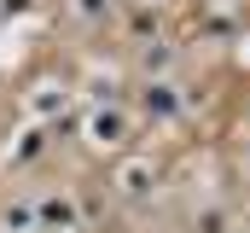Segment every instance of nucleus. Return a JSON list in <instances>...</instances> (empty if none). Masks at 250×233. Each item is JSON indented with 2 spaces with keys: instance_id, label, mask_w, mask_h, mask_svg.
<instances>
[{
  "instance_id": "1",
  "label": "nucleus",
  "mask_w": 250,
  "mask_h": 233,
  "mask_svg": "<svg viewBox=\"0 0 250 233\" xmlns=\"http://www.w3.org/2000/svg\"><path fill=\"white\" fill-rule=\"evenodd\" d=\"M41 216H47V222H53V228H64V222H70V204H64V198H53V204H47V210H41Z\"/></svg>"
}]
</instances>
